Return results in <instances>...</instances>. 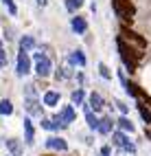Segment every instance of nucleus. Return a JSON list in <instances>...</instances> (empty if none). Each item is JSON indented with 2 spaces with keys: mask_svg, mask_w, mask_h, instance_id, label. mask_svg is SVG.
Listing matches in <instances>:
<instances>
[{
  "mask_svg": "<svg viewBox=\"0 0 151 156\" xmlns=\"http://www.w3.org/2000/svg\"><path fill=\"white\" fill-rule=\"evenodd\" d=\"M59 92H55V90H48V92H44V97H42V101H44V106H48V108H53V106H57L59 103Z\"/></svg>",
  "mask_w": 151,
  "mask_h": 156,
  "instance_id": "18",
  "label": "nucleus"
},
{
  "mask_svg": "<svg viewBox=\"0 0 151 156\" xmlns=\"http://www.w3.org/2000/svg\"><path fill=\"white\" fill-rule=\"evenodd\" d=\"M35 2H37L39 7H46V5H48V0H35Z\"/></svg>",
  "mask_w": 151,
  "mask_h": 156,
  "instance_id": "32",
  "label": "nucleus"
},
{
  "mask_svg": "<svg viewBox=\"0 0 151 156\" xmlns=\"http://www.w3.org/2000/svg\"><path fill=\"white\" fill-rule=\"evenodd\" d=\"M149 139H151V130H149Z\"/></svg>",
  "mask_w": 151,
  "mask_h": 156,
  "instance_id": "34",
  "label": "nucleus"
},
{
  "mask_svg": "<svg viewBox=\"0 0 151 156\" xmlns=\"http://www.w3.org/2000/svg\"><path fill=\"white\" fill-rule=\"evenodd\" d=\"M0 2L7 7L9 16H18V5H15V0H0Z\"/></svg>",
  "mask_w": 151,
  "mask_h": 156,
  "instance_id": "24",
  "label": "nucleus"
},
{
  "mask_svg": "<svg viewBox=\"0 0 151 156\" xmlns=\"http://www.w3.org/2000/svg\"><path fill=\"white\" fill-rule=\"evenodd\" d=\"M5 145H7V150H9V154H11V156H22V152H24L22 143H20L18 139H7Z\"/></svg>",
  "mask_w": 151,
  "mask_h": 156,
  "instance_id": "17",
  "label": "nucleus"
},
{
  "mask_svg": "<svg viewBox=\"0 0 151 156\" xmlns=\"http://www.w3.org/2000/svg\"><path fill=\"white\" fill-rule=\"evenodd\" d=\"M120 37L127 40V42L132 44V46H136V48H140V51H145V48H147V40H145L143 35L134 33V31H132V29H127V27L120 29Z\"/></svg>",
  "mask_w": 151,
  "mask_h": 156,
  "instance_id": "6",
  "label": "nucleus"
},
{
  "mask_svg": "<svg viewBox=\"0 0 151 156\" xmlns=\"http://www.w3.org/2000/svg\"><path fill=\"white\" fill-rule=\"evenodd\" d=\"M66 64L68 66H86L88 64V57H86V53H83L81 48H77V51H72V53L68 55Z\"/></svg>",
  "mask_w": 151,
  "mask_h": 156,
  "instance_id": "9",
  "label": "nucleus"
},
{
  "mask_svg": "<svg viewBox=\"0 0 151 156\" xmlns=\"http://www.w3.org/2000/svg\"><path fill=\"white\" fill-rule=\"evenodd\" d=\"M64 5H66L68 11H77V9L83 7V0H64Z\"/></svg>",
  "mask_w": 151,
  "mask_h": 156,
  "instance_id": "23",
  "label": "nucleus"
},
{
  "mask_svg": "<svg viewBox=\"0 0 151 156\" xmlns=\"http://www.w3.org/2000/svg\"><path fill=\"white\" fill-rule=\"evenodd\" d=\"M46 150L66 152V150H68V141L62 139V136H48V139H46Z\"/></svg>",
  "mask_w": 151,
  "mask_h": 156,
  "instance_id": "8",
  "label": "nucleus"
},
{
  "mask_svg": "<svg viewBox=\"0 0 151 156\" xmlns=\"http://www.w3.org/2000/svg\"><path fill=\"white\" fill-rule=\"evenodd\" d=\"M112 5H114L116 16L123 18V22L132 24V20H134V16H136V7L129 2V0H112Z\"/></svg>",
  "mask_w": 151,
  "mask_h": 156,
  "instance_id": "3",
  "label": "nucleus"
},
{
  "mask_svg": "<svg viewBox=\"0 0 151 156\" xmlns=\"http://www.w3.org/2000/svg\"><path fill=\"white\" fill-rule=\"evenodd\" d=\"M24 141H26L29 145H33V143H35V128H33L31 117H26V119H24Z\"/></svg>",
  "mask_w": 151,
  "mask_h": 156,
  "instance_id": "16",
  "label": "nucleus"
},
{
  "mask_svg": "<svg viewBox=\"0 0 151 156\" xmlns=\"http://www.w3.org/2000/svg\"><path fill=\"white\" fill-rule=\"evenodd\" d=\"M70 29H72L77 35H83L88 31V18L86 16H75L72 20H70Z\"/></svg>",
  "mask_w": 151,
  "mask_h": 156,
  "instance_id": "10",
  "label": "nucleus"
},
{
  "mask_svg": "<svg viewBox=\"0 0 151 156\" xmlns=\"http://www.w3.org/2000/svg\"><path fill=\"white\" fill-rule=\"evenodd\" d=\"M33 70L37 77H50L55 73V66L50 62V55H46L44 51H35L33 53Z\"/></svg>",
  "mask_w": 151,
  "mask_h": 156,
  "instance_id": "2",
  "label": "nucleus"
},
{
  "mask_svg": "<svg viewBox=\"0 0 151 156\" xmlns=\"http://www.w3.org/2000/svg\"><path fill=\"white\" fill-rule=\"evenodd\" d=\"M83 117H86V123H88L90 130H96L99 128V117H96V112L90 108L88 103H83Z\"/></svg>",
  "mask_w": 151,
  "mask_h": 156,
  "instance_id": "11",
  "label": "nucleus"
},
{
  "mask_svg": "<svg viewBox=\"0 0 151 156\" xmlns=\"http://www.w3.org/2000/svg\"><path fill=\"white\" fill-rule=\"evenodd\" d=\"M99 134H112L114 132V121L112 117H107V114H103V117L99 119V128H96Z\"/></svg>",
  "mask_w": 151,
  "mask_h": 156,
  "instance_id": "12",
  "label": "nucleus"
},
{
  "mask_svg": "<svg viewBox=\"0 0 151 156\" xmlns=\"http://www.w3.org/2000/svg\"><path fill=\"white\" fill-rule=\"evenodd\" d=\"M57 117L62 119L66 126H70V123H75V119H77V112H75V108L72 106H64L62 110L57 112Z\"/></svg>",
  "mask_w": 151,
  "mask_h": 156,
  "instance_id": "13",
  "label": "nucleus"
},
{
  "mask_svg": "<svg viewBox=\"0 0 151 156\" xmlns=\"http://www.w3.org/2000/svg\"><path fill=\"white\" fill-rule=\"evenodd\" d=\"M112 143L116 145L118 150L127 152V154H136V143H132V141H129L127 132H123V130H116V132H112Z\"/></svg>",
  "mask_w": 151,
  "mask_h": 156,
  "instance_id": "4",
  "label": "nucleus"
},
{
  "mask_svg": "<svg viewBox=\"0 0 151 156\" xmlns=\"http://www.w3.org/2000/svg\"><path fill=\"white\" fill-rule=\"evenodd\" d=\"M114 106L118 108V112H120V114H125V117H127V112H129V106H127L125 101H120V99H116V101H114Z\"/></svg>",
  "mask_w": 151,
  "mask_h": 156,
  "instance_id": "28",
  "label": "nucleus"
},
{
  "mask_svg": "<svg viewBox=\"0 0 151 156\" xmlns=\"http://www.w3.org/2000/svg\"><path fill=\"white\" fill-rule=\"evenodd\" d=\"M42 128L48 130V132H57V130H66L68 126L55 114V117H50V119H42Z\"/></svg>",
  "mask_w": 151,
  "mask_h": 156,
  "instance_id": "7",
  "label": "nucleus"
},
{
  "mask_svg": "<svg viewBox=\"0 0 151 156\" xmlns=\"http://www.w3.org/2000/svg\"><path fill=\"white\" fill-rule=\"evenodd\" d=\"M37 46V42H35V37L33 35H22L20 37V48H24V51H33Z\"/></svg>",
  "mask_w": 151,
  "mask_h": 156,
  "instance_id": "20",
  "label": "nucleus"
},
{
  "mask_svg": "<svg viewBox=\"0 0 151 156\" xmlns=\"http://www.w3.org/2000/svg\"><path fill=\"white\" fill-rule=\"evenodd\" d=\"M88 106L92 108L94 112H103V106H105V99L101 97V92H92V95H90V101H88Z\"/></svg>",
  "mask_w": 151,
  "mask_h": 156,
  "instance_id": "15",
  "label": "nucleus"
},
{
  "mask_svg": "<svg viewBox=\"0 0 151 156\" xmlns=\"http://www.w3.org/2000/svg\"><path fill=\"white\" fill-rule=\"evenodd\" d=\"M31 73V59H29V53L24 48L18 51V57H15V75L18 77H26Z\"/></svg>",
  "mask_w": 151,
  "mask_h": 156,
  "instance_id": "5",
  "label": "nucleus"
},
{
  "mask_svg": "<svg viewBox=\"0 0 151 156\" xmlns=\"http://www.w3.org/2000/svg\"><path fill=\"white\" fill-rule=\"evenodd\" d=\"M109 152H112V147H109V145H103V147H101V154H107V156H109Z\"/></svg>",
  "mask_w": 151,
  "mask_h": 156,
  "instance_id": "30",
  "label": "nucleus"
},
{
  "mask_svg": "<svg viewBox=\"0 0 151 156\" xmlns=\"http://www.w3.org/2000/svg\"><path fill=\"white\" fill-rule=\"evenodd\" d=\"M138 112H140V117H143V121H145V123H151V112L147 110L145 103H138Z\"/></svg>",
  "mask_w": 151,
  "mask_h": 156,
  "instance_id": "25",
  "label": "nucleus"
},
{
  "mask_svg": "<svg viewBox=\"0 0 151 156\" xmlns=\"http://www.w3.org/2000/svg\"><path fill=\"white\" fill-rule=\"evenodd\" d=\"M2 66H7V53H5L2 42H0V68H2Z\"/></svg>",
  "mask_w": 151,
  "mask_h": 156,
  "instance_id": "29",
  "label": "nucleus"
},
{
  "mask_svg": "<svg viewBox=\"0 0 151 156\" xmlns=\"http://www.w3.org/2000/svg\"><path fill=\"white\" fill-rule=\"evenodd\" d=\"M77 79H79V84H83V81H86V75H83V73H79Z\"/></svg>",
  "mask_w": 151,
  "mask_h": 156,
  "instance_id": "31",
  "label": "nucleus"
},
{
  "mask_svg": "<svg viewBox=\"0 0 151 156\" xmlns=\"http://www.w3.org/2000/svg\"><path fill=\"white\" fill-rule=\"evenodd\" d=\"M116 46H118V53H120V59H123V64L127 68V73H136V66H138V59L143 57V51L132 46L123 37H116Z\"/></svg>",
  "mask_w": 151,
  "mask_h": 156,
  "instance_id": "1",
  "label": "nucleus"
},
{
  "mask_svg": "<svg viewBox=\"0 0 151 156\" xmlns=\"http://www.w3.org/2000/svg\"><path fill=\"white\" fill-rule=\"evenodd\" d=\"M99 75L103 77V79H112V73H109V68H107V66L103 64V62L99 64Z\"/></svg>",
  "mask_w": 151,
  "mask_h": 156,
  "instance_id": "27",
  "label": "nucleus"
},
{
  "mask_svg": "<svg viewBox=\"0 0 151 156\" xmlns=\"http://www.w3.org/2000/svg\"><path fill=\"white\" fill-rule=\"evenodd\" d=\"M99 156H107V154H99Z\"/></svg>",
  "mask_w": 151,
  "mask_h": 156,
  "instance_id": "33",
  "label": "nucleus"
},
{
  "mask_svg": "<svg viewBox=\"0 0 151 156\" xmlns=\"http://www.w3.org/2000/svg\"><path fill=\"white\" fill-rule=\"evenodd\" d=\"M116 126H118V130H123V132H134V130H136V126L132 123V119L125 117V114H123V117H118Z\"/></svg>",
  "mask_w": 151,
  "mask_h": 156,
  "instance_id": "19",
  "label": "nucleus"
},
{
  "mask_svg": "<svg viewBox=\"0 0 151 156\" xmlns=\"http://www.w3.org/2000/svg\"><path fill=\"white\" fill-rule=\"evenodd\" d=\"M24 103H26L29 114H33V117H42V106H39L37 97H24Z\"/></svg>",
  "mask_w": 151,
  "mask_h": 156,
  "instance_id": "14",
  "label": "nucleus"
},
{
  "mask_svg": "<svg viewBox=\"0 0 151 156\" xmlns=\"http://www.w3.org/2000/svg\"><path fill=\"white\" fill-rule=\"evenodd\" d=\"M13 112V103L9 99H0V114H5V117H9V114Z\"/></svg>",
  "mask_w": 151,
  "mask_h": 156,
  "instance_id": "22",
  "label": "nucleus"
},
{
  "mask_svg": "<svg viewBox=\"0 0 151 156\" xmlns=\"http://www.w3.org/2000/svg\"><path fill=\"white\" fill-rule=\"evenodd\" d=\"M55 75H57V79H70L72 77V70H68L66 66H62V68H57Z\"/></svg>",
  "mask_w": 151,
  "mask_h": 156,
  "instance_id": "26",
  "label": "nucleus"
},
{
  "mask_svg": "<svg viewBox=\"0 0 151 156\" xmlns=\"http://www.w3.org/2000/svg\"><path fill=\"white\" fill-rule=\"evenodd\" d=\"M70 101H72L75 106H83V103H86V90L83 88H77L72 95H70Z\"/></svg>",
  "mask_w": 151,
  "mask_h": 156,
  "instance_id": "21",
  "label": "nucleus"
}]
</instances>
